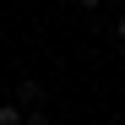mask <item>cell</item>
<instances>
[{"label": "cell", "instance_id": "277c9868", "mask_svg": "<svg viewBox=\"0 0 125 125\" xmlns=\"http://www.w3.org/2000/svg\"><path fill=\"white\" fill-rule=\"evenodd\" d=\"M114 38H120V44H125V11H120V22H114Z\"/></svg>", "mask_w": 125, "mask_h": 125}, {"label": "cell", "instance_id": "5b68a950", "mask_svg": "<svg viewBox=\"0 0 125 125\" xmlns=\"http://www.w3.org/2000/svg\"><path fill=\"white\" fill-rule=\"evenodd\" d=\"M82 6H87V11H98V6H103V0H82Z\"/></svg>", "mask_w": 125, "mask_h": 125}, {"label": "cell", "instance_id": "7a4b0ae2", "mask_svg": "<svg viewBox=\"0 0 125 125\" xmlns=\"http://www.w3.org/2000/svg\"><path fill=\"white\" fill-rule=\"evenodd\" d=\"M0 125H22V109L16 103H0Z\"/></svg>", "mask_w": 125, "mask_h": 125}, {"label": "cell", "instance_id": "3957f363", "mask_svg": "<svg viewBox=\"0 0 125 125\" xmlns=\"http://www.w3.org/2000/svg\"><path fill=\"white\" fill-rule=\"evenodd\" d=\"M22 125H49V114H44V109H27V114H22Z\"/></svg>", "mask_w": 125, "mask_h": 125}, {"label": "cell", "instance_id": "6da1fadb", "mask_svg": "<svg viewBox=\"0 0 125 125\" xmlns=\"http://www.w3.org/2000/svg\"><path fill=\"white\" fill-rule=\"evenodd\" d=\"M38 98H44V87H38V82H22V87H16V109H38Z\"/></svg>", "mask_w": 125, "mask_h": 125}]
</instances>
